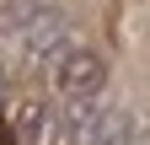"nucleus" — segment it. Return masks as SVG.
Here are the masks:
<instances>
[{
    "mask_svg": "<svg viewBox=\"0 0 150 145\" xmlns=\"http://www.w3.org/2000/svg\"><path fill=\"white\" fill-rule=\"evenodd\" d=\"M54 81H59V92L70 102H97L102 81H107V65H102V54H91V48H64Z\"/></svg>",
    "mask_w": 150,
    "mask_h": 145,
    "instance_id": "obj_2",
    "label": "nucleus"
},
{
    "mask_svg": "<svg viewBox=\"0 0 150 145\" xmlns=\"http://www.w3.org/2000/svg\"><path fill=\"white\" fill-rule=\"evenodd\" d=\"M16 38H22L27 54H48V48H59V43H64V16L54 11V6H43L22 32H16Z\"/></svg>",
    "mask_w": 150,
    "mask_h": 145,
    "instance_id": "obj_3",
    "label": "nucleus"
},
{
    "mask_svg": "<svg viewBox=\"0 0 150 145\" xmlns=\"http://www.w3.org/2000/svg\"><path fill=\"white\" fill-rule=\"evenodd\" d=\"M129 134H134V124L112 102H70V113H64L70 145H129Z\"/></svg>",
    "mask_w": 150,
    "mask_h": 145,
    "instance_id": "obj_1",
    "label": "nucleus"
},
{
    "mask_svg": "<svg viewBox=\"0 0 150 145\" xmlns=\"http://www.w3.org/2000/svg\"><path fill=\"white\" fill-rule=\"evenodd\" d=\"M0 86H6V81H0Z\"/></svg>",
    "mask_w": 150,
    "mask_h": 145,
    "instance_id": "obj_4",
    "label": "nucleus"
}]
</instances>
